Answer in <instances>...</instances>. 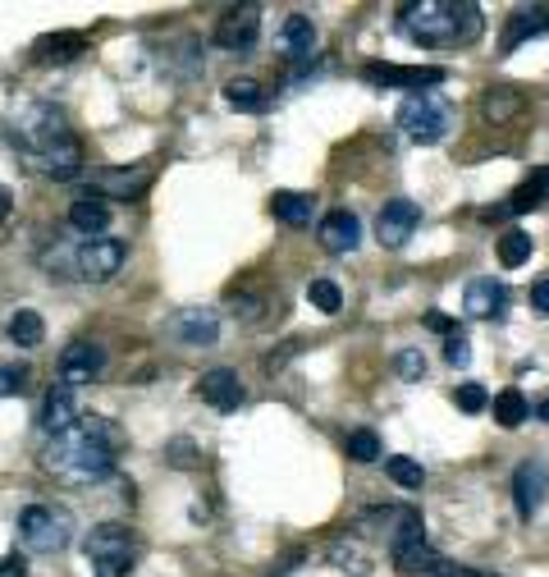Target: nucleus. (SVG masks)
Instances as JSON below:
<instances>
[{"instance_id": "nucleus-1", "label": "nucleus", "mask_w": 549, "mask_h": 577, "mask_svg": "<svg viewBox=\"0 0 549 577\" xmlns=\"http://www.w3.org/2000/svg\"><path fill=\"white\" fill-rule=\"evenodd\" d=\"M10 142L37 175L55 179V184L83 175V142L69 129V115L51 101H28V106L14 110Z\"/></svg>"}, {"instance_id": "nucleus-2", "label": "nucleus", "mask_w": 549, "mask_h": 577, "mask_svg": "<svg viewBox=\"0 0 549 577\" xmlns=\"http://www.w3.org/2000/svg\"><path fill=\"white\" fill-rule=\"evenodd\" d=\"M119 426L101 413H83L78 426H69L65 436H51L42 449V468L65 486H97L115 472L119 458Z\"/></svg>"}, {"instance_id": "nucleus-3", "label": "nucleus", "mask_w": 549, "mask_h": 577, "mask_svg": "<svg viewBox=\"0 0 549 577\" xmlns=\"http://www.w3.org/2000/svg\"><path fill=\"white\" fill-rule=\"evenodd\" d=\"M399 28L421 46H472L485 33V10L472 0H421L399 10Z\"/></svg>"}, {"instance_id": "nucleus-4", "label": "nucleus", "mask_w": 549, "mask_h": 577, "mask_svg": "<svg viewBox=\"0 0 549 577\" xmlns=\"http://www.w3.org/2000/svg\"><path fill=\"white\" fill-rule=\"evenodd\" d=\"M129 248L119 239H69L60 248H51L42 257L46 275H65V280H87V284H106L119 275Z\"/></svg>"}, {"instance_id": "nucleus-5", "label": "nucleus", "mask_w": 549, "mask_h": 577, "mask_svg": "<svg viewBox=\"0 0 549 577\" xmlns=\"http://www.w3.org/2000/svg\"><path fill=\"white\" fill-rule=\"evenodd\" d=\"M83 559L92 577H129L138 564V536L124 523H97L83 536Z\"/></svg>"}, {"instance_id": "nucleus-6", "label": "nucleus", "mask_w": 549, "mask_h": 577, "mask_svg": "<svg viewBox=\"0 0 549 577\" xmlns=\"http://www.w3.org/2000/svg\"><path fill=\"white\" fill-rule=\"evenodd\" d=\"M453 120H458V115H453V101L444 97L440 88L412 92V97H403V106H399V129L408 133L412 142H421V147L449 138Z\"/></svg>"}, {"instance_id": "nucleus-7", "label": "nucleus", "mask_w": 549, "mask_h": 577, "mask_svg": "<svg viewBox=\"0 0 549 577\" xmlns=\"http://www.w3.org/2000/svg\"><path fill=\"white\" fill-rule=\"evenodd\" d=\"M14 527H19V541L33 555H60L74 541V513L65 504H28Z\"/></svg>"}, {"instance_id": "nucleus-8", "label": "nucleus", "mask_w": 549, "mask_h": 577, "mask_svg": "<svg viewBox=\"0 0 549 577\" xmlns=\"http://www.w3.org/2000/svg\"><path fill=\"white\" fill-rule=\"evenodd\" d=\"M362 78L376 83V88H408V97H412V92H431V88H440V83H449V69H440V65H380V60H371V65H362Z\"/></svg>"}, {"instance_id": "nucleus-9", "label": "nucleus", "mask_w": 549, "mask_h": 577, "mask_svg": "<svg viewBox=\"0 0 549 577\" xmlns=\"http://www.w3.org/2000/svg\"><path fill=\"white\" fill-rule=\"evenodd\" d=\"M211 37H216L220 51H238V55L252 51L261 37V5H229Z\"/></svg>"}, {"instance_id": "nucleus-10", "label": "nucleus", "mask_w": 549, "mask_h": 577, "mask_svg": "<svg viewBox=\"0 0 549 577\" xmlns=\"http://www.w3.org/2000/svg\"><path fill=\"white\" fill-rule=\"evenodd\" d=\"M170 339L183 344V349H211L220 339V312L216 307H183V312L170 316Z\"/></svg>"}, {"instance_id": "nucleus-11", "label": "nucleus", "mask_w": 549, "mask_h": 577, "mask_svg": "<svg viewBox=\"0 0 549 577\" xmlns=\"http://www.w3.org/2000/svg\"><path fill=\"white\" fill-rule=\"evenodd\" d=\"M545 490H549V463L545 458H522L513 472V509L522 523H531L545 504Z\"/></svg>"}, {"instance_id": "nucleus-12", "label": "nucleus", "mask_w": 549, "mask_h": 577, "mask_svg": "<svg viewBox=\"0 0 549 577\" xmlns=\"http://www.w3.org/2000/svg\"><path fill=\"white\" fill-rule=\"evenodd\" d=\"M421 225V207L412 202V197H394V202H385L376 216V239L380 248H403V243L417 234Z\"/></svg>"}, {"instance_id": "nucleus-13", "label": "nucleus", "mask_w": 549, "mask_h": 577, "mask_svg": "<svg viewBox=\"0 0 549 577\" xmlns=\"http://www.w3.org/2000/svg\"><path fill=\"white\" fill-rule=\"evenodd\" d=\"M55 367H60V381H69L78 390V385L97 381L101 371H106V349H101L97 339H74V344H65Z\"/></svg>"}, {"instance_id": "nucleus-14", "label": "nucleus", "mask_w": 549, "mask_h": 577, "mask_svg": "<svg viewBox=\"0 0 549 577\" xmlns=\"http://www.w3.org/2000/svg\"><path fill=\"white\" fill-rule=\"evenodd\" d=\"M78 394H74V385L69 381H55L51 390H46V399H42V417H37V426H42L46 436H65L69 426H78Z\"/></svg>"}, {"instance_id": "nucleus-15", "label": "nucleus", "mask_w": 549, "mask_h": 577, "mask_svg": "<svg viewBox=\"0 0 549 577\" xmlns=\"http://www.w3.org/2000/svg\"><path fill=\"white\" fill-rule=\"evenodd\" d=\"M508 307V284L495 280V275H481V280L467 284L463 294V312L472 316V321H499Z\"/></svg>"}, {"instance_id": "nucleus-16", "label": "nucleus", "mask_w": 549, "mask_h": 577, "mask_svg": "<svg viewBox=\"0 0 549 577\" xmlns=\"http://www.w3.org/2000/svg\"><path fill=\"white\" fill-rule=\"evenodd\" d=\"M549 33V5H517L504 23V37H499V55H513L522 42Z\"/></svg>"}, {"instance_id": "nucleus-17", "label": "nucleus", "mask_w": 549, "mask_h": 577, "mask_svg": "<svg viewBox=\"0 0 549 577\" xmlns=\"http://www.w3.org/2000/svg\"><path fill=\"white\" fill-rule=\"evenodd\" d=\"M197 394H202L211 408H220V413H234L238 403L248 399V385L238 381V371L229 367H211L202 371V381H197Z\"/></svg>"}, {"instance_id": "nucleus-18", "label": "nucleus", "mask_w": 549, "mask_h": 577, "mask_svg": "<svg viewBox=\"0 0 549 577\" xmlns=\"http://www.w3.org/2000/svg\"><path fill=\"white\" fill-rule=\"evenodd\" d=\"M69 229H74L78 239H106V229H110V202H106L101 193L74 197V207H69Z\"/></svg>"}, {"instance_id": "nucleus-19", "label": "nucleus", "mask_w": 549, "mask_h": 577, "mask_svg": "<svg viewBox=\"0 0 549 577\" xmlns=\"http://www.w3.org/2000/svg\"><path fill=\"white\" fill-rule=\"evenodd\" d=\"M316 234H321V248L325 252H357V243H362V220L353 216V211H325L321 225H316Z\"/></svg>"}, {"instance_id": "nucleus-20", "label": "nucleus", "mask_w": 549, "mask_h": 577, "mask_svg": "<svg viewBox=\"0 0 549 577\" xmlns=\"http://www.w3.org/2000/svg\"><path fill=\"white\" fill-rule=\"evenodd\" d=\"M275 46H280L284 60H312L316 51V28L307 14H289L280 23V33H275Z\"/></svg>"}, {"instance_id": "nucleus-21", "label": "nucleus", "mask_w": 549, "mask_h": 577, "mask_svg": "<svg viewBox=\"0 0 549 577\" xmlns=\"http://www.w3.org/2000/svg\"><path fill=\"white\" fill-rule=\"evenodd\" d=\"M394 568H399V577H467L463 568L449 564V559H444L440 550H431V545H421L412 555L394 559Z\"/></svg>"}, {"instance_id": "nucleus-22", "label": "nucleus", "mask_w": 549, "mask_h": 577, "mask_svg": "<svg viewBox=\"0 0 549 577\" xmlns=\"http://www.w3.org/2000/svg\"><path fill=\"white\" fill-rule=\"evenodd\" d=\"M147 184H151V165H138V170H101L97 175V193L101 197H124V202H133Z\"/></svg>"}, {"instance_id": "nucleus-23", "label": "nucleus", "mask_w": 549, "mask_h": 577, "mask_svg": "<svg viewBox=\"0 0 549 577\" xmlns=\"http://www.w3.org/2000/svg\"><path fill=\"white\" fill-rule=\"evenodd\" d=\"M33 51L42 65H69V60H78L87 51V33H46L37 37Z\"/></svg>"}, {"instance_id": "nucleus-24", "label": "nucleus", "mask_w": 549, "mask_h": 577, "mask_svg": "<svg viewBox=\"0 0 549 577\" xmlns=\"http://www.w3.org/2000/svg\"><path fill=\"white\" fill-rule=\"evenodd\" d=\"M270 211H275V220H284V225H312L316 197L312 193H293V188H280V193L270 197Z\"/></svg>"}, {"instance_id": "nucleus-25", "label": "nucleus", "mask_w": 549, "mask_h": 577, "mask_svg": "<svg viewBox=\"0 0 549 577\" xmlns=\"http://www.w3.org/2000/svg\"><path fill=\"white\" fill-rule=\"evenodd\" d=\"M549 202V165H540L536 175L527 179V184L517 188L513 197H508L504 207H508V216H527V211H540Z\"/></svg>"}, {"instance_id": "nucleus-26", "label": "nucleus", "mask_w": 549, "mask_h": 577, "mask_svg": "<svg viewBox=\"0 0 549 577\" xmlns=\"http://www.w3.org/2000/svg\"><path fill=\"white\" fill-rule=\"evenodd\" d=\"M5 330H10V344H19V349H42L46 344V321L33 312V307H19Z\"/></svg>"}, {"instance_id": "nucleus-27", "label": "nucleus", "mask_w": 549, "mask_h": 577, "mask_svg": "<svg viewBox=\"0 0 549 577\" xmlns=\"http://www.w3.org/2000/svg\"><path fill=\"white\" fill-rule=\"evenodd\" d=\"M490 408H495V422L504 426V431H517V426L531 417V403H527V394L517 390V385H508L504 394H495V399H490Z\"/></svg>"}, {"instance_id": "nucleus-28", "label": "nucleus", "mask_w": 549, "mask_h": 577, "mask_svg": "<svg viewBox=\"0 0 549 577\" xmlns=\"http://www.w3.org/2000/svg\"><path fill=\"white\" fill-rule=\"evenodd\" d=\"M225 101L234 110H248V115H261V110L270 106L266 88H261L257 78H229V83H225Z\"/></svg>"}, {"instance_id": "nucleus-29", "label": "nucleus", "mask_w": 549, "mask_h": 577, "mask_svg": "<svg viewBox=\"0 0 549 577\" xmlns=\"http://www.w3.org/2000/svg\"><path fill=\"white\" fill-rule=\"evenodd\" d=\"M385 472H389V481H394V486H403V490H421V486H426V468H421L417 458H408V454L385 458Z\"/></svg>"}, {"instance_id": "nucleus-30", "label": "nucleus", "mask_w": 549, "mask_h": 577, "mask_svg": "<svg viewBox=\"0 0 549 577\" xmlns=\"http://www.w3.org/2000/svg\"><path fill=\"white\" fill-rule=\"evenodd\" d=\"M531 234H522V229H508V234H499V262L508 266V271H517L522 262H531Z\"/></svg>"}, {"instance_id": "nucleus-31", "label": "nucleus", "mask_w": 549, "mask_h": 577, "mask_svg": "<svg viewBox=\"0 0 549 577\" xmlns=\"http://www.w3.org/2000/svg\"><path fill=\"white\" fill-rule=\"evenodd\" d=\"M307 303H312L316 312L334 316L339 307H344V294H339V284H334V280H312V284H307Z\"/></svg>"}, {"instance_id": "nucleus-32", "label": "nucleus", "mask_w": 549, "mask_h": 577, "mask_svg": "<svg viewBox=\"0 0 549 577\" xmlns=\"http://www.w3.org/2000/svg\"><path fill=\"white\" fill-rule=\"evenodd\" d=\"M33 381V371L23 367V362H0V399H19Z\"/></svg>"}, {"instance_id": "nucleus-33", "label": "nucleus", "mask_w": 549, "mask_h": 577, "mask_svg": "<svg viewBox=\"0 0 549 577\" xmlns=\"http://www.w3.org/2000/svg\"><path fill=\"white\" fill-rule=\"evenodd\" d=\"M348 458H353V463H376L380 458V436L376 431H353V436H348Z\"/></svg>"}, {"instance_id": "nucleus-34", "label": "nucleus", "mask_w": 549, "mask_h": 577, "mask_svg": "<svg viewBox=\"0 0 549 577\" xmlns=\"http://www.w3.org/2000/svg\"><path fill=\"white\" fill-rule=\"evenodd\" d=\"M453 399H458L463 413H485V408H490V394H485V385H476V381H463Z\"/></svg>"}, {"instance_id": "nucleus-35", "label": "nucleus", "mask_w": 549, "mask_h": 577, "mask_svg": "<svg viewBox=\"0 0 549 577\" xmlns=\"http://www.w3.org/2000/svg\"><path fill=\"white\" fill-rule=\"evenodd\" d=\"M330 559L339 568H353V573H366V555L357 550L353 541H330Z\"/></svg>"}, {"instance_id": "nucleus-36", "label": "nucleus", "mask_w": 549, "mask_h": 577, "mask_svg": "<svg viewBox=\"0 0 549 577\" xmlns=\"http://www.w3.org/2000/svg\"><path fill=\"white\" fill-rule=\"evenodd\" d=\"M517 106H522V101H517L513 92H504V88H495L490 97H485V115H490L495 124H499V120H508V115H513Z\"/></svg>"}, {"instance_id": "nucleus-37", "label": "nucleus", "mask_w": 549, "mask_h": 577, "mask_svg": "<svg viewBox=\"0 0 549 577\" xmlns=\"http://www.w3.org/2000/svg\"><path fill=\"white\" fill-rule=\"evenodd\" d=\"M444 362H449V367H467V362H472V344H467L463 330L444 339Z\"/></svg>"}, {"instance_id": "nucleus-38", "label": "nucleus", "mask_w": 549, "mask_h": 577, "mask_svg": "<svg viewBox=\"0 0 549 577\" xmlns=\"http://www.w3.org/2000/svg\"><path fill=\"white\" fill-rule=\"evenodd\" d=\"M394 367H399L403 381H421V376H426V358H421V349H403L399 358H394Z\"/></svg>"}, {"instance_id": "nucleus-39", "label": "nucleus", "mask_w": 549, "mask_h": 577, "mask_svg": "<svg viewBox=\"0 0 549 577\" xmlns=\"http://www.w3.org/2000/svg\"><path fill=\"white\" fill-rule=\"evenodd\" d=\"M170 463L174 468H193L197 458H193V440H174L170 445Z\"/></svg>"}, {"instance_id": "nucleus-40", "label": "nucleus", "mask_w": 549, "mask_h": 577, "mask_svg": "<svg viewBox=\"0 0 549 577\" xmlns=\"http://www.w3.org/2000/svg\"><path fill=\"white\" fill-rule=\"evenodd\" d=\"M531 307H536L540 316H549V280H536V284H531Z\"/></svg>"}, {"instance_id": "nucleus-41", "label": "nucleus", "mask_w": 549, "mask_h": 577, "mask_svg": "<svg viewBox=\"0 0 549 577\" xmlns=\"http://www.w3.org/2000/svg\"><path fill=\"white\" fill-rule=\"evenodd\" d=\"M426 326L440 330V335H458V326H453V321H449L444 312H431V316H426Z\"/></svg>"}, {"instance_id": "nucleus-42", "label": "nucleus", "mask_w": 549, "mask_h": 577, "mask_svg": "<svg viewBox=\"0 0 549 577\" xmlns=\"http://www.w3.org/2000/svg\"><path fill=\"white\" fill-rule=\"evenodd\" d=\"M0 577H28V573H23L19 559H5V564H0Z\"/></svg>"}, {"instance_id": "nucleus-43", "label": "nucleus", "mask_w": 549, "mask_h": 577, "mask_svg": "<svg viewBox=\"0 0 549 577\" xmlns=\"http://www.w3.org/2000/svg\"><path fill=\"white\" fill-rule=\"evenodd\" d=\"M10 207H14V197H10V188H5V184H0V220H5V216H10Z\"/></svg>"}, {"instance_id": "nucleus-44", "label": "nucleus", "mask_w": 549, "mask_h": 577, "mask_svg": "<svg viewBox=\"0 0 549 577\" xmlns=\"http://www.w3.org/2000/svg\"><path fill=\"white\" fill-rule=\"evenodd\" d=\"M531 417H540V422H549V394L536 403V408H531Z\"/></svg>"}, {"instance_id": "nucleus-45", "label": "nucleus", "mask_w": 549, "mask_h": 577, "mask_svg": "<svg viewBox=\"0 0 549 577\" xmlns=\"http://www.w3.org/2000/svg\"><path fill=\"white\" fill-rule=\"evenodd\" d=\"M467 577H476V573H467Z\"/></svg>"}]
</instances>
